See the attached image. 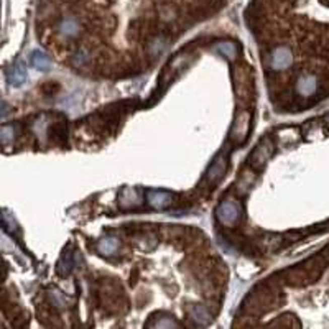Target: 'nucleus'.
Wrapping results in <instances>:
<instances>
[{"instance_id": "f257e3e1", "label": "nucleus", "mask_w": 329, "mask_h": 329, "mask_svg": "<svg viewBox=\"0 0 329 329\" xmlns=\"http://www.w3.org/2000/svg\"><path fill=\"white\" fill-rule=\"evenodd\" d=\"M239 216H240V208L232 201L221 203L219 208H217V217H219V221L226 226H232L234 222L239 219Z\"/></svg>"}, {"instance_id": "f03ea898", "label": "nucleus", "mask_w": 329, "mask_h": 329, "mask_svg": "<svg viewBox=\"0 0 329 329\" xmlns=\"http://www.w3.org/2000/svg\"><path fill=\"white\" fill-rule=\"evenodd\" d=\"M291 63H293V56H291V51L288 48L282 46V48L275 49V53H273V56H272L273 70H278V71L287 70V68L291 66Z\"/></svg>"}, {"instance_id": "7ed1b4c3", "label": "nucleus", "mask_w": 329, "mask_h": 329, "mask_svg": "<svg viewBox=\"0 0 329 329\" xmlns=\"http://www.w3.org/2000/svg\"><path fill=\"white\" fill-rule=\"evenodd\" d=\"M142 203L140 200V196L139 193H137V189L135 188H130V186H127V188H123L120 191V196H119V204L122 208H135V206H139V204Z\"/></svg>"}, {"instance_id": "20e7f679", "label": "nucleus", "mask_w": 329, "mask_h": 329, "mask_svg": "<svg viewBox=\"0 0 329 329\" xmlns=\"http://www.w3.org/2000/svg\"><path fill=\"white\" fill-rule=\"evenodd\" d=\"M147 198L150 206L155 209H163L171 203V196L168 193H165V191H150Z\"/></svg>"}, {"instance_id": "39448f33", "label": "nucleus", "mask_w": 329, "mask_h": 329, "mask_svg": "<svg viewBox=\"0 0 329 329\" xmlns=\"http://www.w3.org/2000/svg\"><path fill=\"white\" fill-rule=\"evenodd\" d=\"M119 247H120V242L115 237H105L97 242V250L105 257L114 255V253L119 250Z\"/></svg>"}, {"instance_id": "423d86ee", "label": "nucleus", "mask_w": 329, "mask_h": 329, "mask_svg": "<svg viewBox=\"0 0 329 329\" xmlns=\"http://www.w3.org/2000/svg\"><path fill=\"white\" fill-rule=\"evenodd\" d=\"M25 81H27V70H25V66L18 61L9 73V83L12 86H15V88H18V86H22Z\"/></svg>"}, {"instance_id": "0eeeda50", "label": "nucleus", "mask_w": 329, "mask_h": 329, "mask_svg": "<svg viewBox=\"0 0 329 329\" xmlns=\"http://www.w3.org/2000/svg\"><path fill=\"white\" fill-rule=\"evenodd\" d=\"M224 171H226V160L224 158H217V161H214V163L211 165V168L208 171L209 183L219 181V179L224 176Z\"/></svg>"}, {"instance_id": "6e6552de", "label": "nucleus", "mask_w": 329, "mask_h": 329, "mask_svg": "<svg viewBox=\"0 0 329 329\" xmlns=\"http://www.w3.org/2000/svg\"><path fill=\"white\" fill-rule=\"evenodd\" d=\"M270 153H272V147L267 144V142H264V144H260L258 147H257V150L253 152V155H252V165H255V166H262L265 161H267V158L270 157Z\"/></svg>"}, {"instance_id": "1a4fd4ad", "label": "nucleus", "mask_w": 329, "mask_h": 329, "mask_svg": "<svg viewBox=\"0 0 329 329\" xmlns=\"http://www.w3.org/2000/svg\"><path fill=\"white\" fill-rule=\"evenodd\" d=\"M189 316H191V319H193L196 324H201V326H206L209 324V321H211V314L208 313V309L201 306V305H196L189 309Z\"/></svg>"}, {"instance_id": "9d476101", "label": "nucleus", "mask_w": 329, "mask_h": 329, "mask_svg": "<svg viewBox=\"0 0 329 329\" xmlns=\"http://www.w3.org/2000/svg\"><path fill=\"white\" fill-rule=\"evenodd\" d=\"M58 30L63 36H76L79 33V25H78L76 20H74V18L68 17V18H64V20L59 22Z\"/></svg>"}, {"instance_id": "9b49d317", "label": "nucleus", "mask_w": 329, "mask_h": 329, "mask_svg": "<svg viewBox=\"0 0 329 329\" xmlns=\"http://www.w3.org/2000/svg\"><path fill=\"white\" fill-rule=\"evenodd\" d=\"M296 89L303 96L313 94L314 89H316V79L313 76H303V78H300V81H298V84H296Z\"/></svg>"}, {"instance_id": "f8f14e48", "label": "nucleus", "mask_w": 329, "mask_h": 329, "mask_svg": "<svg viewBox=\"0 0 329 329\" xmlns=\"http://www.w3.org/2000/svg\"><path fill=\"white\" fill-rule=\"evenodd\" d=\"M32 64L40 71H48L51 68V59L43 51H35L33 56H32Z\"/></svg>"}, {"instance_id": "ddd939ff", "label": "nucleus", "mask_w": 329, "mask_h": 329, "mask_svg": "<svg viewBox=\"0 0 329 329\" xmlns=\"http://www.w3.org/2000/svg\"><path fill=\"white\" fill-rule=\"evenodd\" d=\"M48 296H49V301H51V305H54L56 308H66L70 305V300L61 293L59 290H49L48 291Z\"/></svg>"}, {"instance_id": "4468645a", "label": "nucleus", "mask_w": 329, "mask_h": 329, "mask_svg": "<svg viewBox=\"0 0 329 329\" xmlns=\"http://www.w3.org/2000/svg\"><path fill=\"white\" fill-rule=\"evenodd\" d=\"M216 49L219 51L221 54H224L226 58L232 59L235 58V53H237V46L234 45L232 41H224V43H219V45L216 46Z\"/></svg>"}, {"instance_id": "2eb2a0df", "label": "nucleus", "mask_w": 329, "mask_h": 329, "mask_svg": "<svg viewBox=\"0 0 329 329\" xmlns=\"http://www.w3.org/2000/svg\"><path fill=\"white\" fill-rule=\"evenodd\" d=\"M15 139V130L12 125H4L2 127V134H0V140H2V145H9L12 144Z\"/></svg>"}, {"instance_id": "dca6fc26", "label": "nucleus", "mask_w": 329, "mask_h": 329, "mask_svg": "<svg viewBox=\"0 0 329 329\" xmlns=\"http://www.w3.org/2000/svg\"><path fill=\"white\" fill-rule=\"evenodd\" d=\"M71 269H73L71 257H70V253H66V257L61 260L59 265H58V273L59 275H68V273L71 272Z\"/></svg>"}, {"instance_id": "f3484780", "label": "nucleus", "mask_w": 329, "mask_h": 329, "mask_svg": "<svg viewBox=\"0 0 329 329\" xmlns=\"http://www.w3.org/2000/svg\"><path fill=\"white\" fill-rule=\"evenodd\" d=\"M247 130H249V114L242 115L240 119L237 120V127L234 128V134H235V132H240V135L245 137Z\"/></svg>"}, {"instance_id": "a211bd4d", "label": "nucleus", "mask_w": 329, "mask_h": 329, "mask_svg": "<svg viewBox=\"0 0 329 329\" xmlns=\"http://www.w3.org/2000/svg\"><path fill=\"white\" fill-rule=\"evenodd\" d=\"M150 326H155V327H178V322L175 319H171L170 316H165L163 319H157V321H155V324H150Z\"/></svg>"}, {"instance_id": "6ab92c4d", "label": "nucleus", "mask_w": 329, "mask_h": 329, "mask_svg": "<svg viewBox=\"0 0 329 329\" xmlns=\"http://www.w3.org/2000/svg\"><path fill=\"white\" fill-rule=\"evenodd\" d=\"M86 59H88V54H86V53H79V54H76V58H74V61H76L78 64L84 63Z\"/></svg>"}]
</instances>
